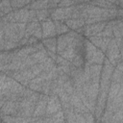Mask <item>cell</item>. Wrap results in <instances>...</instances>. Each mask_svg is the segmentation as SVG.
<instances>
[{
    "instance_id": "3",
    "label": "cell",
    "mask_w": 123,
    "mask_h": 123,
    "mask_svg": "<svg viewBox=\"0 0 123 123\" xmlns=\"http://www.w3.org/2000/svg\"><path fill=\"white\" fill-rule=\"evenodd\" d=\"M32 36L35 37H37V39L42 37V29H41V26H40V25H38V26L37 27V29L34 31V33H33Z\"/></svg>"
},
{
    "instance_id": "2",
    "label": "cell",
    "mask_w": 123,
    "mask_h": 123,
    "mask_svg": "<svg viewBox=\"0 0 123 123\" xmlns=\"http://www.w3.org/2000/svg\"><path fill=\"white\" fill-rule=\"evenodd\" d=\"M11 7L12 9L15 10V8H25L27 7L31 2L30 1H11Z\"/></svg>"
},
{
    "instance_id": "1",
    "label": "cell",
    "mask_w": 123,
    "mask_h": 123,
    "mask_svg": "<svg viewBox=\"0 0 123 123\" xmlns=\"http://www.w3.org/2000/svg\"><path fill=\"white\" fill-rule=\"evenodd\" d=\"M40 26L42 29V37L50 38V37H53L57 34L55 25H54V21H52L51 19H46V20L42 21V24Z\"/></svg>"
}]
</instances>
